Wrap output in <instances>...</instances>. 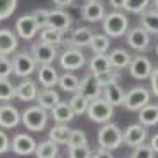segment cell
<instances>
[{
	"mask_svg": "<svg viewBox=\"0 0 158 158\" xmlns=\"http://www.w3.org/2000/svg\"><path fill=\"white\" fill-rule=\"evenodd\" d=\"M124 91H123V87L119 85V82H110L107 85L103 87V98L107 101H110L114 107H119L124 103Z\"/></svg>",
	"mask_w": 158,
	"mask_h": 158,
	"instance_id": "cell-20",
	"label": "cell"
},
{
	"mask_svg": "<svg viewBox=\"0 0 158 158\" xmlns=\"http://www.w3.org/2000/svg\"><path fill=\"white\" fill-rule=\"evenodd\" d=\"M48 15H50V11H48V9H36V11L32 13V16H34V20H36L39 30L44 29V27L48 25Z\"/></svg>",
	"mask_w": 158,
	"mask_h": 158,
	"instance_id": "cell-42",
	"label": "cell"
},
{
	"mask_svg": "<svg viewBox=\"0 0 158 158\" xmlns=\"http://www.w3.org/2000/svg\"><path fill=\"white\" fill-rule=\"evenodd\" d=\"M13 68H15V75H18L20 78H25V77H30L37 69V62L32 53L18 52L13 55Z\"/></svg>",
	"mask_w": 158,
	"mask_h": 158,
	"instance_id": "cell-5",
	"label": "cell"
},
{
	"mask_svg": "<svg viewBox=\"0 0 158 158\" xmlns=\"http://www.w3.org/2000/svg\"><path fill=\"white\" fill-rule=\"evenodd\" d=\"M36 148L37 142L27 133H18L11 140V149L16 155H32V153H36Z\"/></svg>",
	"mask_w": 158,
	"mask_h": 158,
	"instance_id": "cell-14",
	"label": "cell"
},
{
	"mask_svg": "<svg viewBox=\"0 0 158 158\" xmlns=\"http://www.w3.org/2000/svg\"><path fill=\"white\" fill-rule=\"evenodd\" d=\"M89 69L98 75V73H103V71H108L112 69V64H110V57L107 53H94V57L89 60Z\"/></svg>",
	"mask_w": 158,
	"mask_h": 158,
	"instance_id": "cell-27",
	"label": "cell"
},
{
	"mask_svg": "<svg viewBox=\"0 0 158 158\" xmlns=\"http://www.w3.org/2000/svg\"><path fill=\"white\" fill-rule=\"evenodd\" d=\"M96 158V156H112V151L110 149H105V148H101V146H98V149H91V155H89V158Z\"/></svg>",
	"mask_w": 158,
	"mask_h": 158,
	"instance_id": "cell-46",
	"label": "cell"
},
{
	"mask_svg": "<svg viewBox=\"0 0 158 158\" xmlns=\"http://www.w3.org/2000/svg\"><path fill=\"white\" fill-rule=\"evenodd\" d=\"M91 155V148L87 144H80V146H68V156L71 158H89Z\"/></svg>",
	"mask_w": 158,
	"mask_h": 158,
	"instance_id": "cell-39",
	"label": "cell"
},
{
	"mask_svg": "<svg viewBox=\"0 0 158 158\" xmlns=\"http://www.w3.org/2000/svg\"><path fill=\"white\" fill-rule=\"evenodd\" d=\"M130 75L137 80H146L151 77V71H153V64L148 57L144 55H137V57L131 59V62L128 66Z\"/></svg>",
	"mask_w": 158,
	"mask_h": 158,
	"instance_id": "cell-12",
	"label": "cell"
},
{
	"mask_svg": "<svg viewBox=\"0 0 158 158\" xmlns=\"http://www.w3.org/2000/svg\"><path fill=\"white\" fill-rule=\"evenodd\" d=\"M110 2V6L114 9H123L124 7V0H108Z\"/></svg>",
	"mask_w": 158,
	"mask_h": 158,
	"instance_id": "cell-48",
	"label": "cell"
},
{
	"mask_svg": "<svg viewBox=\"0 0 158 158\" xmlns=\"http://www.w3.org/2000/svg\"><path fill=\"white\" fill-rule=\"evenodd\" d=\"M103 30L110 37H121L128 32V18L123 9H114L103 18Z\"/></svg>",
	"mask_w": 158,
	"mask_h": 158,
	"instance_id": "cell-1",
	"label": "cell"
},
{
	"mask_svg": "<svg viewBox=\"0 0 158 158\" xmlns=\"http://www.w3.org/2000/svg\"><path fill=\"white\" fill-rule=\"evenodd\" d=\"M153 6H155V7L158 9V0H153Z\"/></svg>",
	"mask_w": 158,
	"mask_h": 158,
	"instance_id": "cell-50",
	"label": "cell"
},
{
	"mask_svg": "<svg viewBox=\"0 0 158 158\" xmlns=\"http://www.w3.org/2000/svg\"><path fill=\"white\" fill-rule=\"evenodd\" d=\"M18 0H0V20H6L15 13Z\"/></svg>",
	"mask_w": 158,
	"mask_h": 158,
	"instance_id": "cell-40",
	"label": "cell"
},
{
	"mask_svg": "<svg viewBox=\"0 0 158 158\" xmlns=\"http://www.w3.org/2000/svg\"><path fill=\"white\" fill-rule=\"evenodd\" d=\"M71 25V16L66 13L62 7L59 9H52L50 15H48V27H53V29L59 30H68Z\"/></svg>",
	"mask_w": 158,
	"mask_h": 158,
	"instance_id": "cell-17",
	"label": "cell"
},
{
	"mask_svg": "<svg viewBox=\"0 0 158 158\" xmlns=\"http://www.w3.org/2000/svg\"><path fill=\"white\" fill-rule=\"evenodd\" d=\"M140 25L148 30L149 34L156 36L158 34V9L148 7L140 13Z\"/></svg>",
	"mask_w": 158,
	"mask_h": 158,
	"instance_id": "cell-21",
	"label": "cell"
},
{
	"mask_svg": "<svg viewBox=\"0 0 158 158\" xmlns=\"http://www.w3.org/2000/svg\"><path fill=\"white\" fill-rule=\"evenodd\" d=\"M96 78H98V82H100L101 87H105L107 84H110V82H119V80H121V75H119L117 71H114V68H112V69H108V71L98 73Z\"/></svg>",
	"mask_w": 158,
	"mask_h": 158,
	"instance_id": "cell-37",
	"label": "cell"
},
{
	"mask_svg": "<svg viewBox=\"0 0 158 158\" xmlns=\"http://www.w3.org/2000/svg\"><path fill=\"white\" fill-rule=\"evenodd\" d=\"M87 115L89 119L94 123H108L110 117L114 115V105L107 101L103 96L100 98H94V100L89 101V107H87Z\"/></svg>",
	"mask_w": 158,
	"mask_h": 158,
	"instance_id": "cell-3",
	"label": "cell"
},
{
	"mask_svg": "<svg viewBox=\"0 0 158 158\" xmlns=\"http://www.w3.org/2000/svg\"><path fill=\"white\" fill-rule=\"evenodd\" d=\"M69 105H71L75 115H82V114H87L89 100H87L85 96H82L80 93H73L71 100H69Z\"/></svg>",
	"mask_w": 158,
	"mask_h": 158,
	"instance_id": "cell-34",
	"label": "cell"
},
{
	"mask_svg": "<svg viewBox=\"0 0 158 158\" xmlns=\"http://www.w3.org/2000/svg\"><path fill=\"white\" fill-rule=\"evenodd\" d=\"M18 48V34L9 29H0V53L11 55Z\"/></svg>",
	"mask_w": 158,
	"mask_h": 158,
	"instance_id": "cell-18",
	"label": "cell"
},
{
	"mask_svg": "<svg viewBox=\"0 0 158 158\" xmlns=\"http://www.w3.org/2000/svg\"><path fill=\"white\" fill-rule=\"evenodd\" d=\"M156 153H155V149L151 148V144H139V146H135L133 148V151H131V155L130 156H155Z\"/></svg>",
	"mask_w": 158,
	"mask_h": 158,
	"instance_id": "cell-41",
	"label": "cell"
},
{
	"mask_svg": "<svg viewBox=\"0 0 158 158\" xmlns=\"http://www.w3.org/2000/svg\"><path fill=\"white\" fill-rule=\"evenodd\" d=\"M139 123L144 126H155L158 124V103H148L146 107L139 110Z\"/></svg>",
	"mask_w": 158,
	"mask_h": 158,
	"instance_id": "cell-25",
	"label": "cell"
},
{
	"mask_svg": "<svg viewBox=\"0 0 158 158\" xmlns=\"http://www.w3.org/2000/svg\"><path fill=\"white\" fill-rule=\"evenodd\" d=\"M16 96V87L7 78H0V101H9Z\"/></svg>",
	"mask_w": 158,
	"mask_h": 158,
	"instance_id": "cell-36",
	"label": "cell"
},
{
	"mask_svg": "<svg viewBox=\"0 0 158 158\" xmlns=\"http://www.w3.org/2000/svg\"><path fill=\"white\" fill-rule=\"evenodd\" d=\"M20 123H22V114L18 112L16 107L9 105V103L0 107V128L11 130V128H16Z\"/></svg>",
	"mask_w": 158,
	"mask_h": 158,
	"instance_id": "cell-15",
	"label": "cell"
},
{
	"mask_svg": "<svg viewBox=\"0 0 158 158\" xmlns=\"http://www.w3.org/2000/svg\"><path fill=\"white\" fill-rule=\"evenodd\" d=\"M151 0H124V11L126 13H133V15H140L144 9L149 7Z\"/></svg>",
	"mask_w": 158,
	"mask_h": 158,
	"instance_id": "cell-35",
	"label": "cell"
},
{
	"mask_svg": "<svg viewBox=\"0 0 158 158\" xmlns=\"http://www.w3.org/2000/svg\"><path fill=\"white\" fill-rule=\"evenodd\" d=\"M9 149H11V140H9L7 133L0 130V155H4V153H7Z\"/></svg>",
	"mask_w": 158,
	"mask_h": 158,
	"instance_id": "cell-44",
	"label": "cell"
},
{
	"mask_svg": "<svg viewBox=\"0 0 158 158\" xmlns=\"http://www.w3.org/2000/svg\"><path fill=\"white\" fill-rule=\"evenodd\" d=\"M80 144H87V135L82 130H71V135L68 139V146H80Z\"/></svg>",
	"mask_w": 158,
	"mask_h": 158,
	"instance_id": "cell-43",
	"label": "cell"
},
{
	"mask_svg": "<svg viewBox=\"0 0 158 158\" xmlns=\"http://www.w3.org/2000/svg\"><path fill=\"white\" fill-rule=\"evenodd\" d=\"M93 36H94V32L91 29H87V27H78V29H75L71 32V37H69L71 46H75V48H85V46L91 44Z\"/></svg>",
	"mask_w": 158,
	"mask_h": 158,
	"instance_id": "cell-24",
	"label": "cell"
},
{
	"mask_svg": "<svg viewBox=\"0 0 158 158\" xmlns=\"http://www.w3.org/2000/svg\"><path fill=\"white\" fill-rule=\"evenodd\" d=\"M11 73H15L13 68V59H9L7 55L0 53V78H9Z\"/></svg>",
	"mask_w": 158,
	"mask_h": 158,
	"instance_id": "cell-38",
	"label": "cell"
},
{
	"mask_svg": "<svg viewBox=\"0 0 158 158\" xmlns=\"http://www.w3.org/2000/svg\"><path fill=\"white\" fill-rule=\"evenodd\" d=\"M110 64L114 69H124V68H128L130 62H131V55H130L126 50H123V48H117V50L110 52Z\"/></svg>",
	"mask_w": 158,
	"mask_h": 158,
	"instance_id": "cell-28",
	"label": "cell"
},
{
	"mask_svg": "<svg viewBox=\"0 0 158 158\" xmlns=\"http://www.w3.org/2000/svg\"><path fill=\"white\" fill-rule=\"evenodd\" d=\"M77 93H80L82 96H85L87 100L91 101V100H94V98L103 96V87L100 85V82H98V78H96V75L91 71V73H87L85 77L80 80V87H78Z\"/></svg>",
	"mask_w": 158,
	"mask_h": 158,
	"instance_id": "cell-10",
	"label": "cell"
},
{
	"mask_svg": "<svg viewBox=\"0 0 158 158\" xmlns=\"http://www.w3.org/2000/svg\"><path fill=\"white\" fill-rule=\"evenodd\" d=\"M59 62L62 66V69L66 71H77V69H82L84 64H85V55L80 52V48H68L60 53V57H59Z\"/></svg>",
	"mask_w": 158,
	"mask_h": 158,
	"instance_id": "cell-8",
	"label": "cell"
},
{
	"mask_svg": "<svg viewBox=\"0 0 158 158\" xmlns=\"http://www.w3.org/2000/svg\"><path fill=\"white\" fill-rule=\"evenodd\" d=\"M148 139V128L144 126L142 123H135V124H130L128 128L124 130L123 133V142L130 146V148H135L139 144H144Z\"/></svg>",
	"mask_w": 158,
	"mask_h": 158,
	"instance_id": "cell-11",
	"label": "cell"
},
{
	"mask_svg": "<svg viewBox=\"0 0 158 158\" xmlns=\"http://www.w3.org/2000/svg\"><path fill=\"white\" fill-rule=\"evenodd\" d=\"M36 100H37V105H41V107L46 108V110H52V108L60 101V96H59V93L53 87H44L43 91L37 93Z\"/></svg>",
	"mask_w": 158,
	"mask_h": 158,
	"instance_id": "cell-23",
	"label": "cell"
},
{
	"mask_svg": "<svg viewBox=\"0 0 158 158\" xmlns=\"http://www.w3.org/2000/svg\"><path fill=\"white\" fill-rule=\"evenodd\" d=\"M126 43H128L130 48H133V50H137V52H146L149 48L151 34L144 29L142 25H140V27H135V29H131L128 34H126Z\"/></svg>",
	"mask_w": 158,
	"mask_h": 158,
	"instance_id": "cell-9",
	"label": "cell"
},
{
	"mask_svg": "<svg viewBox=\"0 0 158 158\" xmlns=\"http://www.w3.org/2000/svg\"><path fill=\"white\" fill-rule=\"evenodd\" d=\"M59 155V144L55 140H43V142L39 144L36 148V156H41V158H53Z\"/></svg>",
	"mask_w": 158,
	"mask_h": 158,
	"instance_id": "cell-31",
	"label": "cell"
},
{
	"mask_svg": "<svg viewBox=\"0 0 158 158\" xmlns=\"http://www.w3.org/2000/svg\"><path fill=\"white\" fill-rule=\"evenodd\" d=\"M37 80L43 87H53L59 84V73L52 64H39Z\"/></svg>",
	"mask_w": 158,
	"mask_h": 158,
	"instance_id": "cell-19",
	"label": "cell"
},
{
	"mask_svg": "<svg viewBox=\"0 0 158 158\" xmlns=\"http://www.w3.org/2000/svg\"><path fill=\"white\" fill-rule=\"evenodd\" d=\"M59 85L66 93H77L80 87V78L73 73H64L62 77H59Z\"/></svg>",
	"mask_w": 158,
	"mask_h": 158,
	"instance_id": "cell-33",
	"label": "cell"
},
{
	"mask_svg": "<svg viewBox=\"0 0 158 158\" xmlns=\"http://www.w3.org/2000/svg\"><path fill=\"white\" fill-rule=\"evenodd\" d=\"M75 0H53V4L59 6V7H68V6H71Z\"/></svg>",
	"mask_w": 158,
	"mask_h": 158,
	"instance_id": "cell-47",
	"label": "cell"
},
{
	"mask_svg": "<svg viewBox=\"0 0 158 158\" xmlns=\"http://www.w3.org/2000/svg\"><path fill=\"white\" fill-rule=\"evenodd\" d=\"M151 101V93L149 89H146V87H133L131 91L126 93L124 96V108L126 110H140L142 107H146L148 103Z\"/></svg>",
	"mask_w": 158,
	"mask_h": 158,
	"instance_id": "cell-6",
	"label": "cell"
},
{
	"mask_svg": "<svg viewBox=\"0 0 158 158\" xmlns=\"http://www.w3.org/2000/svg\"><path fill=\"white\" fill-rule=\"evenodd\" d=\"M155 52H156V57H158V43H156V48H155Z\"/></svg>",
	"mask_w": 158,
	"mask_h": 158,
	"instance_id": "cell-51",
	"label": "cell"
},
{
	"mask_svg": "<svg viewBox=\"0 0 158 158\" xmlns=\"http://www.w3.org/2000/svg\"><path fill=\"white\" fill-rule=\"evenodd\" d=\"M82 18L85 22L96 23V22H103L105 18V7L100 0H87L85 6L82 7Z\"/></svg>",
	"mask_w": 158,
	"mask_h": 158,
	"instance_id": "cell-16",
	"label": "cell"
},
{
	"mask_svg": "<svg viewBox=\"0 0 158 158\" xmlns=\"http://www.w3.org/2000/svg\"><path fill=\"white\" fill-rule=\"evenodd\" d=\"M30 53L34 55L37 64H52L57 59V44H52L39 39L37 43L32 44Z\"/></svg>",
	"mask_w": 158,
	"mask_h": 158,
	"instance_id": "cell-7",
	"label": "cell"
},
{
	"mask_svg": "<svg viewBox=\"0 0 158 158\" xmlns=\"http://www.w3.org/2000/svg\"><path fill=\"white\" fill-rule=\"evenodd\" d=\"M50 114L55 123H69L75 117V112H73L71 105L64 103V101H59L57 105L50 110Z\"/></svg>",
	"mask_w": 158,
	"mask_h": 158,
	"instance_id": "cell-26",
	"label": "cell"
},
{
	"mask_svg": "<svg viewBox=\"0 0 158 158\" xmlns=\"http://www.w3.org/2000/svg\"><path fill=\"white\" fill-rule=\"evenodd\" d=\"M22 123L30 131H41V130H44L46 123H48V110L43 108L41 105L29 107L22 114Z\"/></svg>",
	"mask_w": 158,
	"mask_h": 158,
	"instance_id": "cell-4",
	"label": "cell"
},
{
	"mask_svg": "<svg viewBox=\"0 0 158 158\" xmlns=\"http://www.w3.org/2000/svg\"><path fill=\"white\" fill-rule=\"evenodd\" d=\"M149 80H151V89H153V94L158 98V66H156V68H153Z\"/></svg>",
	"mask_w": 158,
	"mask_h": 158,
	"instance_id": "cell-45",
	"label": "cell"
},
{
	"mask_svg": "<svg viewBox=\"0 0 158 158\" xmlns=\"http://www.w3.org/2000/svg\"><path fill=\"white\" fill-rule=\"evenodd\" d=\"M37 85L32 80H23L16 85V98L20 101H34L37 98Z\"/></svg>",
	"mask_w": 158,
	"mask_h": 158,
	"instance_id": "cell-22",
	"label": "cell"
},
{
	"mask_svg": "<svg viewBox=\"0 0 158 158\" xmlns=\"http://www.w3.org/2000/svg\"><path fill=\"white\" fill-rule=\"evenodd\" d=\"M37 32H39V27H37V23L32 15H25L22 18H18V22H16V34L22 39L30 41V39L36 37Z\"/></svg>",
	"mask_w": 158,
	"mask_h": 158,
	"instance_id": "cell-13",
	"label": "cell"
},
{
	"mask_svg": "<svg viewBox=\"0 0 158 158\" xmlns=\"http://www.w3.org/2000/svg\"><path fill=\"white\" fill-rule=\"evenodd\" d=\"M39 39L41 41H46V43L52 44H62V39H64V30L53 29V27H44V29L39 30Z\"/></svg>",
	"mask_w": 158,
	"mask_h": 158,
	"instance_id": "cell-29",
	"label": "cell"
},
{
	"mask_svg": "<svg viewBox=\"0 0 158 158\" xmlns=\"http://www.w3.org/2000/svg\"><path fill=\"white\" fill-rule=\"evenodd\" d=\"M69 135H71V128H68V123H57V124L50 130V139L55 140L57 144H66V146H68Z\"/></svg>",
	"mask_w": 158,
	"mask_h": 158,
	"instance_id": "cell-30",
	"label": "cell"
},
{
	"mask_svg": "<svg viewBox=\"0 0 158 158\" xmlns=\"http://www.w3.org/2000/svg\"><path fill=\"white\" fill-rule=\"evenodd\" d=\"M89 46H91L93 53H107L108 48H110V36H107V34H94Z\"/></svg>",
	"mask_w": 158,
	"mask_h": 158,
	"instance_id": "cell-32",
	"label": "cell"
},
{
	"mask_svg": "<svg viewBox=\"0 0 158 158\" xmlns=\"http://www.w3.org/2000/svg\"><path fill=\"white\" fill-rule=\"evenodd\" d=\"M123 144V131L114 123H103L98 131V146L114 151Z\"/></svg>",
	"mask_w": 158,
	"mask_h": 158,
	"instance_id": "cell-2",
	"label": "cell"
},
{
	"mask_svg": "<svg viewBox=\"0 0 158 158\" xmlns=\"http://www.w3.org/2000/svg\"><path fill=\"white\" fill-rule=\"evenodd\" d=\"M149 144H151V148L155 149V153L158 155V133H156V135H153V137H151Z\"/></svg>",
	"mask_w": 158,
	"mask_h": 158,
	"instance_id": "cell-49",
	"label": "cell"
}]
</instances>
